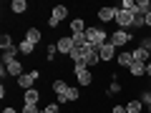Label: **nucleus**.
Returning <instances> with one entry per match:
<instances>
[{
  "mask_svg": "<svg viewBox=\"0 0 151 113\" xmlns=\"http://www.w3.org/2000/svg\"><path fill=\"white\" fill-rule=\"evenodd\" d=\"M144 108H146V106L139 101V98H131V101L126 103V113H141Z\"/></svg>",
  "mask_w": 151,
  "mask_h": 113,
  "instance_id": "21",
  "label": "nucleus"
},
{
  "mask_svg": "<svg viewBox=\"0 0 151 113\" xmlns=\"http://www.w3.org/2000/svg\"><path fill=\"white\" fill-rule=\"evenodd\" d=\"M116 13H119V8H113V5H103V8H98L96 18H98L101 23H111V20H116Z\"/></svg>",
  "mask_w": 151,
  "mask_h": 113,
  "instance_id": "8",
  "label": "nucleus"
},
{
  "mask_svg": "<svg viewBox=\"0 0 151 113\" xmlns=\"http://www.w3.org/2000/svg\"><path fill=\"white\" fill-rule=\"evenodd\" d=\"M131 53H134V60H139V63H149V50H144L141 45H139V48H134Z\"/></svg>",
  "mask_w": 151,
  "mask_h": 113,
  "instance_id": "23",
  "label": "nucleus"
},
{
  "mask_svg": "<svg viewBox=\"0 0 151 113\" xmlns=\"http://www.w3.org/2000/svg\"><path fill=\"white\" fill-rule=\"evenodd\" d=\"M121 91H124V86L119 83V78H111V83H108V88H106V98H113V96H119Z\"/></svg>",
  "mask_w": 151,
  "mask_h": 113,
  "instance_id": "16",
  "label": "nucleus"
},
{
  "mask_svg": "<svg viewBox=\"0 0 151 113\" xmlns=\"http://www.w3.org/2000/svg\"><path fill=\"white\" fill-rule=\"evenodd\" d=\"M98 55H101V63H108V60H116V48H113L111 43H106V45H101L98 48Z\"/></svg>",
  "mask_w": 151,
  "mask_h": 113,
  "instance_id": "11",
  "label": "nucleus"
},
{
  "mask_svg": "<svg viewBox=\"0 0 151 113\" xmlns=\"http://www.w3.org/2000/svg\"><path fill=\"white\" fill-rule=\"evenodd\" d=\"M83 63H86L88 68H96V65L101 63V55H98V48H93V45H86V53H83Z\"/></svg>",
  "mask_w": 151,
  "mask_h": 113,
  "instance_id": "7",
  "label": "nucleus"
},
{
  "mask_svg": "<svg viewBox=\"0 0 151 113\" xmlns=\"http://www.w3.org/2000/svg\"><path fill=\"white\" fill-rule=\"evenodd\" d=\"M131 40H134V33L131 30H119V28H116V30L108 35V43H111L113 48H124V45H129Z\"/></svg>",
  "mask_w": 151,
  "mask_h": 113,
  "instance_id": "3",
  "label": "nucleus"
},
{
  "mask_svg": "<svg viewBox=\"0 0 151 113\" xmlns=\"http://www.w3.org/2000/svg\"><path fill=\"white\" fill-rule=\"evenodd\" d=\"M131 28H134V30L146 28V18H144V15H136V18H134V25H131Z\"/></svg>",
  "mask_w": 151,
  "mask_h": 113,
  "instance_id": "30",
  "label": "nucleus"
},
{
  "mask_svg": "<svg viewBox=\"0 0 151 113\" xmlns=\"http://www.w3.org/2000/svg\"><path fill=\"white\" fill-rule=\"evenodd\" d=\"M68 10H70V8H65V5H53L50 18H48V28H58L60 23L68 18Z\"/></svg>",
  "mask_w": 151,
  "mask_h": 113,
  "instance_id": "5",
  "label": "nucleus"
},
{
  "mask_svg": "<svg viewBox=\"0 0 151 113\" xmlns=\"http://www.w3.org/2000/svg\"><path fill=\"white\" fill-rule=\"evenodd\" d=\"M149 3L151 0H139V3H136V15H146V13H149Z\"/></svg>",
  "mask_w": 151,
  "mask_h": 113,
  "instance_id": "27",
  "label": "nucleus"
},
{
  "mask_svg": "<svg viewBox=\"0 0 151 113\" xmlns=\"http://www.w3.org/2000/svg\"><path fill=\"white\" fill-rule=\"evenodd\" d=\"M141 48H144V50H151V35H146L144 40H141Z\"/></svg>",
  "mask_w": 151,
  "mask_h": 113,
  "instance_id": "32",
  "label": "nucleus"
},
{
  "mask_svg": "<svg viewBox=\"0 0 151 113\" xmlns=\"http://www.w3.org/2000/svg\"><path fill=\"white\" fill-rule=\"evenodd\" d=\"M144 18H146V28H151V13H146Z\"/></svg>",
  "mask_w": 151,
  "mask_h": 113,
  "instance_id": "35",
  "label": "nucleus"
},
{
  "mask_svg": "<svg viewBox=\"0 0 151 113\" xmlns=\"http://www.w3.org/2000/svg\"><path fill=\"white\" fill-rule=\"evenodd\" d=\"M38 101H40V91H38V88H28V91H23V103L38 106Z\"/></svg>",
  "mask_w": 151,
  "mask_h": 113,
  "instance_id": "12",
  "label": "nucleus"
},
{
  "mask_svg": "<svg viewBox=\"0 0 151 113\" xmlns=\"http://www.w3.org/2000/svg\"><path fill=\"white\" fill-rule=\"evenodd\" d=\"M121 10H129V13H134L136 15V0H121Z\"/></svg>",
  "mask_w": 151,
  "mask_h": 113,
  "instance_id": "28",
  "label": "nucleus"
},
{
  "mask_svg": "<svg viewBox=\"0 0 151 113\" xmlns=\"http://www.w3.org/2000/svg\"><path fill=\"white\" fill-rule=\"evenodd\" d=\"M134 13H129V10H121V8H119V13H116V20H113V23H116V25H119V30H126V28H131V25H134Z\"/></svg>",
  "mask_w": 151,
  "mask_h": 113,
  "instance_id": "6",
  "label": "nucleus"
},
{
  "mask_svg": "<svg viewBox=\"0 0 151 113\" xmlns=\"http://www.w3.org/2000/svg\"><path fill=\"white\" fill-rule=\"evenodd\" d=\"M60 111H63V108H60V103H48L40 113H60Z\"/></svg>",
  "mask_w": 151,
  "mask_h": 113,
  "instance_id": "29",
  "label": "nucleus"
},
{
  "mask_svg": "<svg viewBox=\"0 0 151 113\" xmlns=\"http://www.w3.org/2000/svg\"><path fill=\"white\" fill-rule=\"evenodd\" d=\"M18 53H20V48H18V45H13V48L3 50V65L10 63V60H18Z\"/></svg>",
  "mask_w": 151,
  "mask_h": 113,
  "instance_id": "20",
  "label": "nucleus"
},
{
  "mask_svg": "<svg viewBox=\"0 0 151 113\" xmlns=\"http://www.w3.org/2000/svg\"><path fill=\"white\" fill-rule=\"evenodd\" d=\"M63 96H65V101H70V103L81 101V91H78V88H73V86H68V91H65Z\"/></svg>",
  "mask_w": 151,
  "mask_h": 113,
  "instance_id": "24",
  "label": "nucleus"
},
{
  "mask_svg": "<svg viewBox=\"0 0 151 113\" xmlns=\"http://www.w3.org/2000/svg\"><path fill=\"white\" fill-rule=\"evenodd\" d=\"M111 113H126V106L124 103H116V106L111 108Z\"/></svg>",
  "mask_w": 151,
  "mask_h": 113,
  "instance_id": "33",
  "label": "nucleus"
},
{
  "mask_svg": "<svg viewBox=\"0 0 151 113\" xmlns=\"http://www.w3.org/2000/svg\"><path fill=\"white\" fill-rule=\"evenodd\" d=\"M146 75H149V78H151V60H149V63H146Z\"/></svg>",
  "mask_w": 151,
  "mask_h": 113,
  "instance_id": "36",
  "label": "nucleus"
},
{
  "mask_svg": "<svg viewBox=\"0 0 151 113\" xmlns=\"http://www.w3.org/2000/svg\"><path fill=\"white\" fill-rule=\"evenodd\" d=\"M149 60H151V50H149Z\"/></svg>",
  "mask_w": 151,
  "mask_h": 113,
  "instance_id": "39",
  "label": "nucleus"
},
{
  "mask_svg": "<svg viewBox=\"0 0 151 113\" xmlns=\"http://www.w3.org/2000/svg\"><path fill=\"white\" fill-rule=\"evenodd\" d=\"M55 55H58V45H55V43H48V45H45V60H48V63H53Z\"/></svg>",
  "mask_w": 151,
  "mask_h": 113,
  "instance_id": "25",
  "label": "nucleus"
},
{
  "mask_svg": "<svg viewBox=\"0 0 151 113\" xmlns=\"http://www.w3.org/2000/svg\"><path fill=\"white\" fill-rule=\"evenodd\" d=\"M20 113H40V108H38V106H30V103H23V106H20Z\"/></svg>",
  "mask_w": 151,
  "mask_h": 113,
  "instance_id": "31",
  "label": "nucleus"
},
{
  "mask_svg": "<svg viewBox=\"0 0 151 113\" xmlns=\"http://www.w3.org/2000/svg\"><path fill=\"white\" fill-rule=\"evenodd\" d=\"M86 40H88V45H93V48L106 45V43H108L106 28H101V25H88V28H86Z\"/></svg>",
  "mask_w": 151,
  "mask_h": 113,
  "instance_id": "1",
  "label": "nucleus"
},
{
  "mask_svg": "<svg viewBox=\"0 0 151 113\" xmlns=\"http://www.w3.org/2000/svg\"><path fill=\"white\" fill-rule=\"evenodd\" d=\"M18 48H20V53H23V55H33V53H35V45H33L30 40H25V38L18 43Z\"/></svg>",
  "mask_w": 151,
  "mask_h": 113,
  "instance_id": "22",
  "label": "nucleus"
},
{
  "mask_svg": "<svg viewBox=\"0 0 151 113\" xmlns=\"http://www.w3.org/2000/svg\"><path fill=\"white\" fill-rule=\"evenodd\" d=\"M55 45H58V53H60V55H70V50L76 48L73 35H63V38H58V40H55Z\"/></svg>",
  "mask_w": 151,
  "mask_h": 113,
  "instance_id": "9",
  "label": "nucleus"
},
{
  "mask_svg": "<svg viewBox=\"0 0 151 113\" xmlns=\"http://www.w3.org/2000/svg\"><path fill=\"white\" fill-rule=\"evenodd\" d=\"M149 13H151V3H149Z\"/></svg>",
  "mask_w": 151,
  "mask_h": 113,
  "instance_id": "37",
  "label": "nucleus"
},
{
  "mask_svg": "<svg viewBox=\"0 0 151 113\" xmlns=\"http://www.w3.org/2000/svg\"><path fill=\"white\" fill-rule=\"evenodd\" d=\"M129 73L134 75V78H144V75H146V63L134 60V63H131V68H129Z\"/></svg>",
  "mask_w": 151,
  "mask_h": 113,
  "instance_id": "18",
  "label": "nucleus"
},
{
  "mask_svg": "<svg viewBox=\"0 0 151 113\" xmlns=\"http://www.w3.org/2000/svg\"><path fill=\"white\" fill-rule=\"evenodd\" d=\"M101 113H111V111H101Z\"/></svg>",
  "mask_w": 151,
  "mask_h": 113,
  "instance_id": "38",
  "label": "nucleus"
},
{
  "mask_svg": "<svg viewBox=\"0 0 151 113\" xmlns=\"http://www.w3.org/2000/svg\"><path fill=\"white\" fill-rule=\"evenodd\" d=\"M3 113H18V108H13V106H5V108H3Z\"/></svg>",
  "mask_w": 151,
  "mask_h": 113,
  "instance_id": "34",
  "label": "nucleus"
},
{
  "mask_svg": "<svg viewBox=\"0 0 151 113\" xmlns=\"http://www.w3.org/2000/svg\"><path fill=\"white\" fill-rule=\"evenodd\" d=\"M25 40H30L33 45H38L40 40H43V33H40V28H25Z\"/></svg>",
  "mask_w": 151,
  "mask_h": 113,
  "instance_id": "15",
  "label": "nucleus"
},
{
  "mask_svg": "<svg viewBox=\"0 0 151 113\" xmlns=\"http://www.w3.org/2000/svg\"><path fill=\"white\" fill-rule=\"evenodd\" d=\"M5 70H8V75H10V78H20L23 73H25V65L20 63V60H10V63H5Z\"/></svg>",
  "mask_w": 151,
  "mask_h": 113,
  "instance_id": "10",
  "label": "nucleus"
},
{
  "mask_svg": "<svg viewBox=\"0 0 151 113\" xmlns=\"http://www.w3.org/2000/svg\"><path fill=\"white\" fill-rule=\"evenodd\" d=\"M116 63H119L121 68H131V63H134V53H131V50H121V53L116 55Z\"/></svg>",
  "mask_w": 151,
  "mask_h": 113,
  "instance_id": "13",
  "label": "nucleus"
},
{
  "mask_svg": "<svg viewBox=\"0 0 151 113\" xmlns=\"http://www.w3.org/2000/svg\"><path fill=\"white\" fill-rule=\"evenodd\" d=\"M0 48H3V50L13 48V35H10V33H3V35H0Z\"/></svg>",
  "mask_w": 151,
  "mask_h": 113,
  "instance_id": "26",
  "label": "nucleus"
},
{
  "mask_svg": "<svg viewBox=\"0 0 151 113\" xmlns=\"http://www.w3.org/2000/svg\"><path fill=\"white\" fill-rule=\"evenodd\" d=\"M86 20L83 18H73L70 20V35H81V33H86Z\"/></svg>",
  "mask_w": 151,
  "mask_h": 113,
  "instance_id": "14",
  "label": "nucleus"
},
{
  "mask_svg": "<svg viewBox=\"0 0 151 113\" xmlns=\"http://www.w3.org/2000/svg\"><path fill=\"white\" fill-rule=\"evenodd\" d=\"M38 78H40V70H38V68H30V70H25V73H23L15 83H18V88L28 91V88H33V86H35V81H38Z\"/></svg>",
  "mask_w": 151,
  "mask_h": 113,
  "instance_id": "4",
  "label": "nucleus"
},
{
  "mask_svg": "<svg viewBox=\"0 0 151 113\" xmlns=\"http://www.w3.org/2000/svg\"><path fill=\"white\" fill-rule=\"evenodd\" d=\"M73 73H76V81H78V86H81V88H88L93 83V73H91V68H88L86 63L73 65Z\"/></svg>",
  "mask_w": 151,
  "mask_h": 113,
  "instance_id": "2",
  "label": "nucleus"
},
{
  "mask_svg": "<svg viewBox=\"0 0 151 113\" xmlns=\"http://www.w3.org/2000/svg\"><path fill=\"white\" fill-rule=\"evenodd\" d=\"M50 91H53L55 96H63V93L68 91V81H63V78H55V81L50 83Z\"/></svg>",
  "mask_w": 151,
  "mask_h": 113,
  "instance_id": "17",
  "label": "nucleus"
},
{
  "mask_svg": "<svg viewBox=\"0 0 151 113\" xmlns=\"http://www.w3.org/2000/svg\"><path fill=\"white\" fill-rule=\"evenodd\" d=\"M28 8H30V5H28L25 0H13V3H10V10L15 13V15H23V13H28Z\"/></svg>",
  "mask_w": 151,
  "mask_h": 113,
  "instance_id": "19",
  "label": "nucleus"
}]
</instances>
